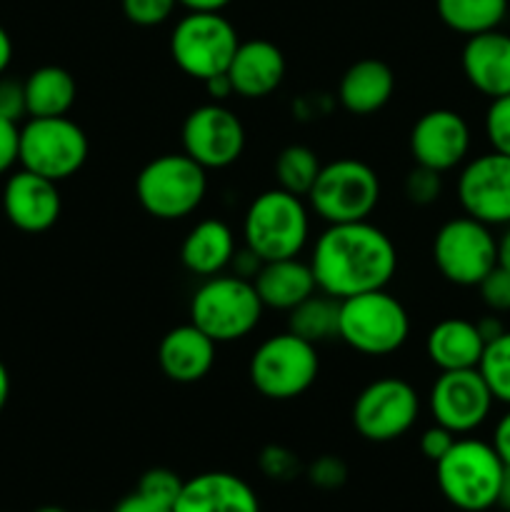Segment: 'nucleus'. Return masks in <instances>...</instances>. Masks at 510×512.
I'll return each mask as SVG.
<instances>
[{
    "label": "nucleus",
    "instance_id": "obj_40",
    "mask_svg": "<svg viewBox=\"0 0 510 512\" xmlns=\"http://www.w3.org/2000/svg\"><path fill=\"white\" fill-rule=\"evenodd\" d=\"M20 153V128L13 120L0 118V175L8 173L18 163Z\"/></svg>",
    "mask_w": 510,
    "mask_h": 512
},
{
    "label": "nucleus",
    "instance_id": "obj_14",
    "mask_svg": "<svg viewBox=\"0 0 510 512\" xmlns=\"http://www.w3.org/2000/svg\"><path fill=\"white\" fill-rule=\"evenodd\" d=\"M493 393L478 368L445 370L435 378L428 395L430 415L438 425L455 435H468L488 420Z\"/></svg>",
    "mask_w": 510,
    "mask_h": 512
},
{
    "label": "nucleus",
    "instance_id": "obj_28",
    "mask_svg": "<svg viewBox=\"0 0 510 512\" xmlns=\"http://www.w3.org/2000/svg\"><path fill=\"white\" fill-rule=\"evenodd\" d=\"M340 300L325 293H313L288 313V330L308 343H328L338 338Z\"/></svg>",
    "mask_w": 510,
    "mask_h": 512
},
{
    "label": "nucleus",
    "instance_id": "obj_17",
    "mask_svg": "<svg viewBox=\"0 0 510 512\" xmlns=\"http://www.w3.org/2000/svg\"><path fill=\"white\" fill-rule=\"evenodd\" d=\"M3 210L23 233H45L58 223L63 210L58 183L25 168L18 170L3 188Z\"/></svg>",
    "mask_w": 510,
    "mask_h": 512
},
{
    "label": "nucleus",
    "instance_id": "obj_41",
    "mask_svg": "<svg viewBox=\"0 0 510 512\" xmlns=\"http://www.w3.org/2000/svg\"><path fill=\"white\" fill-rule=\"evenodd\" d=\"M113 512H173V505L163 503L158 498H150V495L140 493L138 488L133 493H128L125 498H120L115 503Z\"/></svg>",
    "mask_w": 510,
    "mask_h": 512
},
{
    "label": "nucleus",
    "instance_id": "obj_15",
    "mask_svg": "<svg viewBox=\"0 0 510 512\" xmlns=\"http://www.w3.org/2000/svg\"><path fill=\"white\" fill-rule=\"evenodd\" d=\"M465 215L485 225H510V155L490 153L468 160L458 175Z\"/></svg>",
    "mask_w": 510,
    "mask_h": 512
},
{
    "label": "nucleus",
    "instance_id": "obj_1",
    "mask_svg": "<svg viewBox=\"0 0 510 512\" xmlns=\"http://www.w3.org/2000/svg\"><path fill=\"white\" fill-rule=\"evenodd\" d=\"M308 263L320 293L345 300L385 288L398 270V248L370 220L335 223L318 235Z\"/></svg>",
    "mask_w": 510,
    "mask_h": 512
},
{
    "label": "nucleus",
    "instance_id": "obj_13",
    "mask_svg": "<svg viewBox=\"0 0 510 512\" xmlns=\"http://www.w3.org/2000/svg\"><path fill=\"white\" fill-rule=\"evenodd\" d=\"M180 143L183 153L205 170H223L243 155L245 128L223 103H205L185 115Z\"/></svg>",
    "mask_w": 510,
    "mask_h": 512
},
{
    "label": "nucleus",
    "instance_id": "obj_4",
    "mask_svg": "<svg viewBox=\"0 0 510 512\" xmlns=\"http://www.w3.org/2000/svg\"><path fill=\"white\" fill-rule=\"evenodd\" d=\"M503 470L505 465L493 445L475 438H458L435 463V480L453 508L483 512L498 503Z\"/></svg>",
    "mask_w": 510,
    "mask_h": 512
},
{
    "label": "nucleus",
    "instance_id": "obj_45",
    "mask_svg": "<svg viewBox=\"0 0 510 512\" xmlns=\"http://www.w3.org/2000/svg\"><path fill=\"white\" fill-rule=\"evenodd\" d=\"M478 330H480V335H483L485 343H490V340H495L498 335H503L508 328H505L503 320H500L498 315H488V318L478 320Z\"/></svg>",
    "mask_w": 510,
    "mask_h": 512
},
{
    "label": "nucleus",
    "instance_id": "obj_32",
    "mask_svg": "<svg viewBox=\"0 0 510 512\" xmlns=\"http://www.w3.org/2000/svg\"><path fill=\"white\" fill-rule=\"evenodd\" d=\"M485 135L495 153L510 155V93L490 100L485 113Z\"/></svg>",
    "mask_w": 510,
    "mask_h": 512
},
{
    "label": "nucleus",
    "instance_id": "obj_50",
    "mask_svg": "<svg viewBox=\"0 0 510 512\" xmlns=\"http://www.w3.org/2000/svg\"><path fill=\"white\" fill-rule=\"evenodd\" d=\"M35 512H68V510L58 508V505H45V508H40V510H35Z\"/></svg>",
    "mask_w": 510,
    "mask_h": 512
},
{
    "label": "nucleus",
    "instance_id": "obj_35",
    "mask_svg": "<svg viewBox=\"0 0 510 512\" xmlns=\"http://www.w3.org/2000/svg\"><path fill=\"white\" fill-rule=\"evenodd\" d=\"M480 300L490 313H510V273L495 265L478 283Z\"/></svg>",
    "mask_w": 510,
    "mask_h": 512
},
{
    "label": "nucleus",
    "instance_id": "obj_3",
    "mask_svg": "<svg viewBox=\"0 0 510 512\" xmlns=\"http://www.w3.org/2000/svg\"><path fill=\"white\" fill-rule=\"evenodd\" d=\"M263 300L253 280L243 275H213L190 298V323L215 343H235L263 320Z\"/></svg>",
    "mask_w": 510,
    "mask_h": 512
},
{
    "label": "nucleus",
    "instance_id": "obj_20",
    "mask_svg": "<svg viewBox=\"0 0 510 512\" xmlns=\"http://www.w3.org/2000/svg\"><path fill=\"white\" fill-rule=\"evenodd\" d=\"M285 70H288V63H285L283 50L270 40L255 38L238 45L228 65V78L235 95L258 100L268 98L283 85Z\"/></svg>",
    "mask_w": 510,
    "mask_h": 512
},
{
    "label": "nucleus",
    "instance_id": "obj_30",
    "mask_svg": "<svg viewBox=\"0 0 510 512\" xmlns=\"http://www.w3.org/2000/svg\"><path fill=\"white\" fill-rule=\"evenodd\" d=\"M478 370L488 383L493 398L498 403L510 405V330L485 343Z\"/></svg>",
    "mask_w": 510,
    "mask_h": 512
},
{
    "label": "nucleus",
    "instance_id": "obj_47",
    "mask_svg": "<svg viewBox=\"0 0 510 512\" xmlns=\"http://www.w3.org/2000/svg\"><path fill=\"white\" fill-rule=\"evenodd\" d=\"M498 268L508 270L510 273V225L498 238Z\"/></svg>",
    "mask_w": 510,
    "mask_h": 512
},
{
    "label": "nucleus",
    "instance_id": "obj_34",
    "mask_svg": "<svg viewBox=\"0 0 510 512\" xmlns=\"http://www.w3.org/2000/svg\"><path fill=\"white\" fill-rule=\"evenodd\" d=\"M178 0H123V15L133 25L153 28L173 15Z\"/></svg>",
    "mask_w": 510,
    "mask_h": 512
},
{
    "label": "nucleus",
    "instance_id": "obj_5",
    "mask_svg": "<svg viewBox=\"0 0 510 512\" xmlns=\"http://www.w3.org/2000/svg\"><path fill=\"white\" fill-rule=\"evenodd\" d=\"M208 170L185 153H165L143 165L135 178V198L155 220H183L203 205Z\"/></svg>",
    "mask_w": 510,
    "mask_h": 512
},
{
    "label": "nucleus",
    "instance_id": "obj_11",
    "mask_svg": "<svg viewBox=\"0 0 510 512\" xmlns=\"http://www.w3.org/2000/svg\"><path fill=\"white\" fill-rule=\"evenodd\" d=\"M433 263L448 283L478 288L480 280L498 265V238L490 233V225L460 215L435 233Z\"/></svg>",
    "mask_w": 510,
    "mask_h": 512
},
{
    "label": "nucleus",
    "instance_id": "obj_48",
    "mask_svg": "<svg viewBox=\"0 0 510 512\" xmlns=\"http://www.w3.org/2000/svg\"><path fill=\"white\" fill-rule=\"evenodd\" d=\"M498 505L500 510L510 512V465H505L503 470V480H500V490H498Z\"/></svg>",
    "mask_w": 510,
    "mask_h": 512
},
{
    "label": "nucleus",
    "instance_id": "obj_42",
    "mask_svg": "<svg viewBox=\"0 0 510 512\" xmlns=\"http://www.w3.org/2000/svg\"><path fill=\"white\" fill-rule=\"evenodd\" d=\"M498 453V458L503 460V465H510V410L498 420L493 433V443H490Z\"/></svg>",
    "mask_w": 510,
    "mask_h": 512
},
{
    "label": "nucleus",
    "instance_id": "obj_10",
    "mask_svg": "<svg viewBox=\"0 0 510 512\" xmlns=\"http://www.w3.org/2000/svg\"><path fill=\"white\" fill-rule=\"evenodd\" d=\"M238 45V30L223 13H188L170 33L173 63L188 78L203 83L213 75L228 73Z\"/></svg>",
    "mask_w": 510,
    "mask_h": 512
},
{
    "label": "nucleus",
    "instance_id": "obj_18",
    "mask_svg": "<svg viewBox=\"0 0 510 512\" xmlns=\"http://www.w3.org/2000/svg\"><path fill=\"white\" fill-rule=\"evenodd\" d=\"M173 512H260V500L243 478L210 470L185 480Z\"/></svg>",
    "mask_w": 510,
    "mask_h": 512
},
{
    "label": "nucleus",
    "instance_id": "obj_6",
    "mask_svg": "<svg viewBox=\"0 0 510 512\" xmlns=\"http://www.w3.org/2000/svg\"><path fill=\"white\" fill-rule=\"evenodd\" d=\"M408 335V310L385 288L340 300L338 338L355 353L383 358L403 348Z\"/></svg>",
    "mask_w": 510,
    "mask_h": 512
},
{
    "label": "nucleus",
    "instance_id": "obj_19",
    "mask_svg": "<svg viewBox=\"0 0 510 512\" xmlns=\"http://www.w3.org/2000/svg\"><path fill=\"white\" fill-rule=\"evenodd\" d=\"M463 75L485 98L510 93V35L500 28L470 35L460 53Z\"/></svg>",
    "mask_w": 510,
    "mask_h": 512
},
{
    "label": "nucleus",
    "instance_id": "obj_23",
    "mask_svg": "<svg viewBox=\"0 0 510 512\" xmlns=\"http://www.w3.org/2000/svg\"><path fill=\"white\" fill-rule=\"evenodd\" d=\"M395 93V73L385 60H355L343 73L338 85V100L348 113L373 115L390 103Z\"/></svg>",
    "mask_w": 510,
    "mask_h": 512
},
{
    "label": "nucleus",
    "instance_id": "obj_25",
    "mask_svg": "<svg viewBox=\"0 0 510 512\" xmlns=\"http://www.w3.org/2000/svg\"><path fill=\"white\" fill-rule=\"evenodd\" d=\"M235 235L228 223L218 218L200 220L185 235L180 245V260L193 275L213 278L220 275L235 258Z\"/></svg>",
    "mask_w": 510,
    "mask_h": 512
},
{
    "label": "nucleus",
    "instance_id": "obj_49",
    "mask_svg": "<svg viewBox=\"0 0 510 512\" xmlns=\"http://www.w3.org/2000/svg\"><path fill=\"white\" fill-rule=\"evenodd\" d=\"M8 395H10V375H8V368L3 365V360H0V410H3L5 403H8Z\"/></svg>",
    "mask_w": 510,
    "mask_h": 512
},
{
    "label": "nucleus",
    "instance_id": "obj_29",
    "mask_svg": "<svg viewBox=\"0 0 510 512\" xmlns=\"http://www.w3.org/2000/svg\"><path fill=\"white\" fill-rule=\"evenodd\" d=\"M320 168H323V163H320L318 153L313 148L300 143L288 145V148L280 150L273 163L275 180H278L275 188L288 190V193L300 195V198H308Z\"/></svg>",
    "mask_w": 510,
    "mask_h": 512
},
{
    "label": "nucleus",
    "instance_id": "obj_9",
    "mask_svg": "<svg viewBox=\"0 0 510 512\" xmlns=\"http://www.w3.org/2000/svg\"><path fill=\"white\" fill-rule=\"evenodd\" d=\"M90 143L85 130L68 115L58 118H30L20 128L18 163L43 178L68 180L85 165Z\"/></svg>",
    "mask_w": 510,
    "mask_h": 512
},
{
    "label": "nucleus",
    "instance_id": "obj_24",
    "mask_svg": "<svg viewBox=\"0 0 510 512\" xmlns=\"http://www.w3.org/2000/svg\"><path fill=\"white\" fill-rule=\"evenodd\" d=\"M250 280H253L265 308L285 310V313H290L295 305H300L305 298L318 293L310 263H303L298 258L260 263V268L255 270Z\"/></svg>",
    "mask_w": 510,
    "mask_h": 512
},
{
    "label": "nucleus",
    "instance_id": "obj_22",
    "mask_svg": "<svg viewBox=\"0 0 510 512\" xmlns=\"http://www.w3.org/2000/svg\"><path fill=\"white\" fill-rule=\"evenodd\" d=\"M483 350L485 340L480 335L478 323L465 318L440 320L425 338V355L440 373L478 368Z\"/></svg>",
    "mask_w": 510,
    "mask_h": 512
},
{
    "label": "nucleus",
    "instance_id": "obj_12",
    "mask_svg": "<svg viewBox=\"0 0 510 512\" xmlns=\"http://www.w3.org/2000/svg\"><path fill=\"white\" fill-rule=\"evenodd\" d=\"M420 415V395L408 380L380 378L365 385L353 403V428L368 443L403 438Z\"/></svg>",
    "mask_w": 510,
    "mask_h": 512
},
{
    "label": "nucleus",
    "instance_id": "obj_43",
    "mask_svg": "<svg viewBox=\"0 0 510 512\" xmlns=\"http://www.w3.org/2000/svg\"><path fill=\"white\" fill-rule=\"evenodd\" d=\"M205 90H208V93H210L213 103H220V100H225V98H230V95H235L233 83H230L228 73L213 75V78L205 80Z\"/></svg>",
    "mask_w": 510,
    "mask_h": 512
},
{
    "label": "nucleus",
    "instance_id": "obj_7",
    "mask_svg": "<svg viewBox=\"0 0 510 512\" xmlns=\"http://www.w3.org/2000/svg\"><path fill=\"white\" fill-rule=\"evenodd\" d=\"M318 373L320 358L315 345L290 330L263 340L248 363L250 385L275 403L308 393L318 380Z\"/></svg>",
    "mask_w": 510,
    "mask_h": 512
},
{
    "label": "nucleus",
    "instance_id": "obj_46",
    "mask_svg": "<svg viewBox=\"0 0 510 512\" xmlns=\"http://www.w3.org/2000/svg\"><path fill=\"white\" fill-rule=\"evenodd\" d=\"M10 60H13V40H10L8 30L0 25V75L8 70Z\"/></svg>",
    "mask_w": 510,
    "mask_h": 512
},
{
    "label": "nucleus",
    "instance_id": "obj_39",
    "mask_svg": "<svg viewBox=\"0 0 510 512\" xmlns=\"http://www.w3.org/2000/svg\"><path fill=\"white\" fill-rule=\"evenodd\" d=\"M455 440H458V435L450 433L448 428L435 423L433 428H428L423 435H420V453H423L430 463H438V460L453 448Z\"/></svg>",
    "mask_w": 510,
    "mask_h": 512
},
{
    "label": "nucleus",
    "instance_id": "obj_31",
    "mask_svg": "<svg viewBox=\"0 0 510 512\" xmlns=\"http://www.w3.org/2000/svg\"><path fill=\"white\" fill-rule=\"evenodd\" d=\"M403 193L413 205H433L440 198V193H443V173H435V170L423 168V165H415L405 175Z\"/></svg>",
    "mask_w": 510,
    "mask_h": 512
},
{
    "label": "nucleus",
    "instance_id": "obj_36",
    "mask_svg": "<svg viewBox=\"0 0 510 512\" xmlns=\"http://www.w3.org/2000/svg\"><path fill=\"white\" fill-rule=\"evenodd\" d=\"M308 480L320 490H338L348 480V468L338 455H320L308 465Z\"/></svg>",
    "mask_w": 510,
    "mask_h": 512
},
{
    "label": "nucleus",
    "instance_id": "obj_27",
    "mask_svg": "<svg viewBox=\"0 0 510 512\" xmlns=\"http://www.w3.org/2000/svg\"><path fill=\"white\" fill-rule=\"evenodd\" d=\"M443 25L460 35H478L500 28L508 15V0H435Z\"/></svg>",
    "mask_w": 510,
    "mask_h": 512
},
{
    "label": "nucleus",
    "instance_id": "obj_16",
    "mask_svg": "<svg viewBox=\"0 0 510 512\" xmlns=\"http://www.w3.org/2000/svg\"><path fill=\"white\" fill-rule=\"evenodd\" d=\"M470 125L458 110L435 108L420 115L410 128L408 148L415 165L448 173L468 160L470 153Z\"/></svg>",
    "mask_w": 510,
    "mask_h": 512
},
{
    "label": "nucleus",
    "instance_id": "obj_8",
    "mask_svg": "<svg viewBox=\"0 0 510 512\" xmlns=\"http://www.w3.org/2000/svg\"><path fill=\"white\" fill-rule=\"evenodd\" d=\"M380 203V178L358 158L325 163L308 193V205L328 225L368 220Z\"/></svg>",
    "mask_w": 510,
    "mask_h": 512
},
{
    "label": "nucleus",
    "instance_id": "obj_21",
    "mask_svg": "<svg viewBox=\"0 0 510 512\" xmlns=\"http://www.w3.org/2000/svg\"><path fill=\"white\" fill-rule=\"evenodd\" d=\"M218 343L210 340L198 325H175L163 335L158 345V365L173 383H200L215 365Z\"/></svg>",
    "mask_w": 510,
    "mask_h": 512
},
{
    "label": "nucleus",
    "instance_id": "obj_33",
    "mask_svg": "<svg viewBox=\"0 0 510 512\" xmlns=\"http://www.w3.org/2000/svg\"><path fill=\"white\" fill-rule=\"evenodd\" d=\"M185 480L180 478L178 473L168 468H150L148 473H143V478L138 480V490L140 493L150 495V498H158L163 503L175 505L178 500L180 490H183Z\"/></svg>",
    "mask_w": 510,
    "mask_h": 512
},
{
    "label": "nucleus",
    "instance_id": "obj_26",
    "mask_svg": "<svg viewBox=\"0 0 510 512\" xmlns=\"http://www.w3.org/2000/svg\"><path fill=\"white\" fill-rule=\"evenodd\" d=\"M25 105L30 118H58L68 115L78 98V83L70 70L60 65H43L25 80Z\"/></svg>",
    "mask_w": 510,
    "mask_h": 512
},
{
    "label": "nucleus",
    "instance_id": "obj_2",
    "mask_svg": "<svg viewBox=\"0 0 510 512\" xmlns=\"http://www.w3.org/2000/svg\"><path fill=\"white\" fill-rule=\"evenodd\" d=\"M310 235L308 205L300 195L270 188L255 195L243 218L245 248L260 260L298 258Z\"/></svg>",
    "mask_w": 510,
    "mask_h": 512
},
{
    "label": "nucleus",
    "instance_id": "obj_38",
    "mask_svg": "<svg viewBox=\"0 0 510 512\" xmlns=\"http://www.w3.org/2000/svg\"><path fill=\"white\" fill-rule=\"evenodd\" d=\"M23 115H28L25 105V85L18 80H10L0 75V118L18 123Z\"/></svg>",
    "mask_w": 510,
    "mask_h": 512
},
{
    "label": "nucleus",
    "instance_id": "obj_37",
    "mask_svg": "<svg viewBox=\"0 0 510 512\" xmlns=\"http://www.w3.org/2000/svg\"><path fill=\"white\" fill-rule=\"evenodd\" d=\"M260 470L270 480H290L300 473V460L295 458L293 450L283 445H268L260 453Z\"/></svg>",
    "mask_w": 510,
    "mask_h": 512
},
{
    "label": "nucleus",
    "instance_id": "obj_44",
    "mask_svg": "<svg viewBox=\"0 0 510 512\" xmlns=\"http://www.w3.org/2000/svg\"><path fill=\"white\" fill-rule=\"evenodd\" d=\"M188 13H223L233 0H178Z\"/></svg>",
    "mask_w": 510,
    "mask_h": 512
}]
</instances>
